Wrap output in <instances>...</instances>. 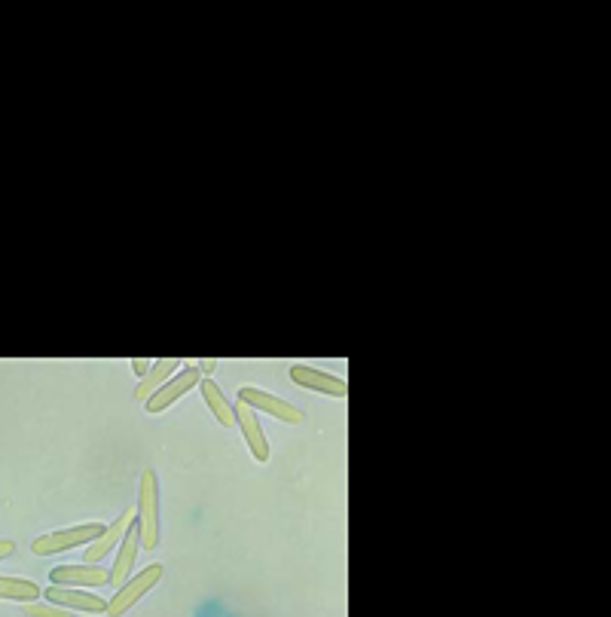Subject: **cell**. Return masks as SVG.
<instances>
[{
  "label": "cell",
  "instance_id": "obj_13",
  "mask_svg": "<svg viewBox=\"0 0 611 617\" xmlns=\"http://www.w3.org/2000/svg\"><path fill=\"white\" fill-rule=\"evenodd\" d=\"M199 395L211 407V413L220 422V428H233L236 425V407L224 398V391H220V385L214 379H202L199 382Z\"/></svg>",
  "mask_w": 611,
  "mask_h": 617
},
{
  "label": "cell",
  "instance_id": "obj_3",
  "mask_svg": "<svg viewBox=\"0 0 611 617\" xmlns=\"http://www.w3.org/2000/svg\"><path fill=\"white\" fill-rule=\"evenodd\" d=\"M101 532H104L101 523H83V526H74V529H62V532H49V535L34 538L31 550H34V556H52V553L80 547V544H92Z\"/></svg>",
  "mask_w": 611,
  "mask_h": 617
},
{
  "label": "cell",
  "instance_id": "obj_14",
  "mask_svg": "<svg viewBox=\"0 0 611 617\" xmlns=\"http://www.w3.org/2000/svg\"><path fill=\"white\" fill-rule=\"evenodd\" d=\"M43 596V590L34 581L25 578H0V599H10V602H37Z\"/></svg>",
  "mask_w": 611,
  "mask_h": 617
},
{
  "label": "cell",
  "instance_id": "obj_1",
  "mask_svg": "<svg viewBox=\"0 0 611 617\" xmlns=\"http://www.w3.org/2000/svg\"><path fill=\"white\" fill-rule=\"evenodd\" d=\"M135 523H138V532H141V547L144 550H156L159 538H162V520H159V480H156L153 468L141 471Z\"/></svg>",
  "mask_w": 611,
  "mask_h": 617
},
{
  "label": "cell",
  "instance_id": "obj_17",
  "mask_svg": "<svg viewBox=\"0 0 611 617\" xmlns=\"http://www.w3.org/2000/svg\"><path fill=\"white\" fill-rule=\"evenodd\" d=\"M16 553V541L10 538H0V559H10Z\"/></svg>",
  "mask_w": 611,
  "mask_h": 617
},
{
  "label": "cell",
  "instance_id": "obj_5",
  "mask_svg": "<svg viewBox=\"0 0 611 617\" xmlns=\"http://www.w3.org/2000/svg\"><path fill=\"white\" fill-rule=\"evenodd\" d=\"M239 401L248 404L251 410H263V413L275 416L279 422H288V425L306 422V413H303L300 407H294V404H288V401H282V398L269 395V391H263V388H254V385H242V388H239Z\"/></svg>",
  "mask_w": 611,
  "mask_h": 617
},
{
  "label": "cell",
  "instance_id": "obj_16",
  "mask_svg": "<svg viewBox=\"0 0 611 617\" xmlns=\"http://www.w3.org/2000/svg\"><path fill=\"white\" fill-rule=\"evenodd\" d=\"M150 367H153V361H147V358H135V361H132V370H135V373H138L141 379H144V376L150 373Z\"/></svg>",
  "mask_w": 611,
  "mask_h": 617
},
{
  "label": "cell",
  "instance_id": "obj_12",
  "mask_svg": "<svg viewBox=\"0 0 611 617\" xmlns=\"http://www.w3.org/2000/svg\"><path fill=\"white\" fill-rule=\"evenodd\" d=\"M181 370V361L178 358H162V361H153V367H150V373L141 379V385L135 388V398L138 401H147V398H153L156 391L169 382L175 373Z\"/></svg>",
  "mask_w": 611,
  "mask_h": 617
},
{
  "label": "cell",
  "instance_id": "obj_11",
  "mask_svg": "<svg viewBox=\"0 0 611 617\" xmlns=\"http://www.w3.org/2000/svg\"><path fill=\"white\" fill-rule=\"evenodd\" d=\"M236 425L242 428V434H245V440H248V446H251V453H254V459L257 462H269V440H266V434H263V425H260V419H257V413L248 407V404H236Z\"/></svg>",
  "mask_w": 611,
  "mask_h": 617
},
{
  "label": "cell",
  "instance_id": "obj_6",
  "mask_svg": "<svg viewBox=\"0 0 611 617\" xmlns=\"http://www.w3.org/2000/svg\"><path fill=\"white\" fill-rule=\"evenodd\" d=\"M49 584L59 587H77V590H95L110 584V569L104 566H92V563H80V566H55L49 572Z\"/></svg>",
  "mask_w": 611,
  "mask_h": 617
},
{
  "label": "cell",
  "instance_id": "obj_7",
  "mask_svg": "<svg viewBox=\"0 0 611 617\" xmlns=\"http://www.w3.org/2000/svg\"><path fill=\"white\" fill-rule=\"evenodd\" d=\"M43 596H46V602L62 605V608H68V611H86V614H104V611H107L104 596L89 593V590H77V587L49 584V587L43 590Z\"/></svg>",
  "mask_w": 611,
  "mask_h": 617
},
{
  "label": "cell",
  "instance_id": "obj_4",
  "mask_svg": "<svg viewBox=\"0 0 611 617\" xmlns=\"http://www.w3.org/2000/svg\"><path fill=\"white\" fill-rule=\"evenodd\" d=\"M205 376L199 373V367H196V361L193 364H187L184 370H178L169 382H165L153 398H147L144 404H147V413H162V410H169L172 404H178L187 391H193L199 382H202Z\"/></svg>",
  "mask_w": 611,
  "mask_h": 617
},
{
  "label": "cell",
  "instance_id": "obj_2",
  "mask_svg": "<svg viewBox=\"0 0 611 617\" xmlns=\"http://www.w3.org/2000/svg\"><path fill=\"white\" fill-rule=\"evenodd\" d=\"M162 581V566L159 563H153V566H147V569H141L138 575H132L117 593H114V599L107 602V617H123L135 602H141L156 584Z\"/></svg>",
  "mask_w": 611,
  "mask_h": 617
},
{
  "label": "cell",
  "instance_id": "obj_18",
  "mask_svg": "<svg viewBox=\"0 0 611 617\" xmlns=\"http://www.w3.org/2000/svg\"><path fill=\"white\" fill-rule=\"evenodd\" d=\"M196 367H199V373H202V376L208 379V376H211V373L217 370V361H214V358H208V361H196Z\"/></svg>",
  "mask_w": 611,
  "mask_h": 617
},
{
  "label": "cell",
  "instance_id": "obj_9",
  "mask_svg": "<svg viewBox=\"0 0 611 617\" xmlns=\"http://www.w3.org/2000/svg\"><path fill=\"white\" fill-rule=\"evenodd\" d=\"M135 523V511H123L114 523L110 526H104V532L86 547V563H92V566H101V559L114 550V547H120V541H123V535L129 532V526Z\"/></svg>",
  "mask_w": 611,
  "mask_h": 617
},
{
  "label": "cell",
  "instance_id": "obj_8",
  "mask_svg": "<svg viewBox=\"0 0 611 617\" xmlns=\"http://www.w3.org/2000/svg\"><path fill=\"white\" fill-rule=\"evenodd\" d=\"M291 379L309 391H321L327 398H349V382L333 376V373H324V370H315L309 364H294L291 367Z\"/></svg>",
  "mask_w": 611,
  "mask_h": 617
},
{
  "label": "cell",
  "instance_id": "obj_15",
  "mask_svg": "<svg viewBox=\"0 0 611 617\" xmlns=\"http://www.w3.org/2000/svg\"><path fill=\"white\" fill-rule=\"evenodd\" d=\"M25 617H74V611L62 608V605H52V602H28L25 605Z\"/></svg>",
  "mask_w": 611,
  "mask_h": 617
},
{
  "label": "cell",
  "instance_id": "obj_10",
  "mask_svg": "<svg viewBox=\"0 0 611 617\" xmlns=\"http://www.w3.org/2000/svg\"><path fill=\"white\" fill-rule=\"evenodd\" d=\"M138 550H141V532H138V523H132L129 532H126L123 541H120V550H117V559H114V569H110V587H114V590H120V587L132 578Z\"/></svg>",
  "mask_w": 611,
  "mask_h": 617
}]
</instances>
